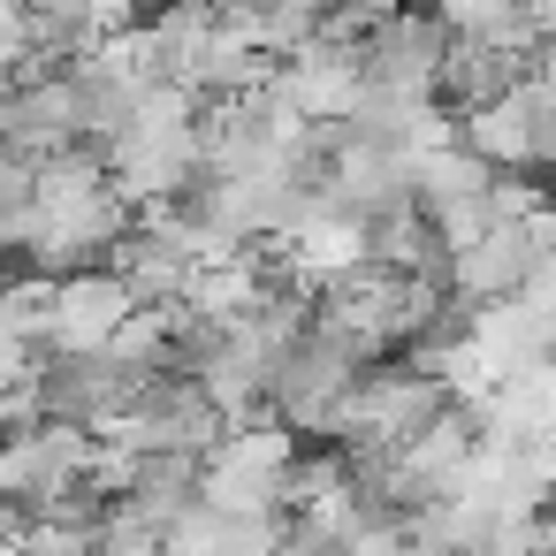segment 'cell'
<instances>
[{"label":"cell","mask_w":556,"mask_h":556,"mask_svg":"<svg viewBox=\"0 0 556 556\" xmlns=\"http://www.w3.org/2000/svg\"><path fill=\"white\" fill-rule=\"evenodd\" d=\"M518 54H503V47H488V39H457L450 31V47H442V70H434V100L450 108V115H472V108H488V100H503V92H518Z\"/></svg>","instance_id":"5b68a950"},{"label":"cell","mask_w":556,"mask_h":556,"mask_svg":"<svg viewBox=\"0 0 556 556\" xmlns=\"http://www.w3.org/2000/svg\"><path fill=\"white\" fill-rule=\"evenodd\" d=\"M260 9H305V16H328L336 0H260Z\"/></svg>","instance_id":"30bf717a"},{"label":"cell","mask_w":556,"mask_h":556,"mask_svg":"<svg viewBox=\"0 0 556 556\" xmlns=\"http://www.w3.org/2000/svg\"><path fill=\"white\" fill-rule=\"evenodd\" d=\"M130 305L138 298L123 290L115 267H70V275H54V313H47L39 351H108V336Z\"/></svg>","instance_id":"3957f363"},{"label":"cell","mask_w":556,"mask_h":556,"mask_svg":"<svg viewBox=\"0 0 556 556\" xmlns=\"http://www.w3.org/2000/svg\"><path fill=\"white\" fill-rule=\"evenodd\" d=\"M488 176H495V168H488L465 138H442V146H427V153L412 161V199L434 214V206H450V199H480Z\"/></svg>","instance_id":"52a82bcc"},{"label":"cell","mask_w":556,"mask_h":556,"mask_svg":"<svg viewBox=\"0 0 556 556\" xmlns=\"http://www.w3.org/2000/svg\"><path fill=\"white\" fill-rule=\"evenodd\" d=\"M0 275H9V267H0Z\"/></svg>","instance_id":"8fae6325"},{"label":"cell","mask_w":556,"mask_h":556,"mask_svg":"<svg viewBox=\"0 0 556 556\" xmlns=\"http://www.w3.org/2000/svg\"><path fill=\"white\" fill-rule=\"evenodd\" d=\"M351 381H358V358L351 351H336V343H320V336H298L282 358H275V374H267V412L305 442H320V427H328V412L351 396Z\"/></svg>","instance_id":"6da1fadb"},{"label":"cell","mask_w":556,"mask_h":556,"mask_svg":"<svg viewBox=\"0 0 556 556\" xmlns=\"http://www.w3.org/2000/svg\"><path fill=\"white\" fill-rule=\"evenodd\" d=\"M450 24L427 9V0H396V9L358 39V77L366 85H396V92H434Z\"/></svg>","instance_id":"7a4b0ae2"},{"label":"cell","mask_w":556,"mask_h":556,"mask_svg":"<svg viewBox=\"0 0 556 556\" xmlns=\"http://www.w3.org/2000/svg\"><path fill=\"white\" fill-rule=\"evenodd\" d=\"M457 138L488 161V168H533V123H526V100L503 92L472 115H457Z\"/></svg>","instance_id":"8992f818"},{"label":"cell","mask_w":556,"mask_h":556,"mask_svg":"<svg viewBox=\"0 0 556 556\" xmlns=\"http://www.w3.org/2000/svg\"><path fill=\"white\" fill-rule=\"evenodd\" d=\"M24 366H39V343L16 336V328H0V381H16Z\"/></svg>","instance_id":"9c48e42d"},{"label":"cell","mask_w":556,"mask_h":556,"mask_svg":"<svg viewBox=\"0 0 556 556\" xmlns=\"http://www.w3.org/2000/svg\"><path fill=\"white\" fill-rule=\"evenodd\" d=\"M526 260H533V229H526V222H488L472 244H457V252H450V298H457V305L518 298Z\"/></svg>","instance_id":"277c9868"},{"label":"cell","mask_w":556,"mask_h":556,"mask_svg":"<svg viewBox=\"0 0 556 556\" xmlns=\"http://www.w3.org/2000/svg\"><path fill=\"white\" fill-rule=\"evenodd\" d=\"M427 222H434L442 252H457V244H472V237H480V229H488L495 214H488V199H450V206H434Z\"/></svg>","instance_id":"ba28073f"}]
</instances>
